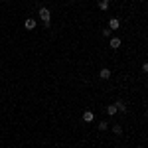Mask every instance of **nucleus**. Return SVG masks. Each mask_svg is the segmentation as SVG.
Returning a JSON list of instances; mask_svg holds the SVG:
<instances>
[{
	"mask_svg": "<svg viewBox=\"0 0 148 148\" xmlns=\"http://www.w3.org/2000/svg\"><path fill=\"white\" fill-rule=\"evenodd\" d=\"M113 132L116 134V136H121V134H123V126H121V125H114L113 126Z\"/></svg>",
	"mask_w": 148,
	"mask_h": 148,
	"instance_id": "nucleus-10",
	"label": "nucleus"
},
{
	"mask_svg": "<svg viewBox=\"0 0 148 148\" xmlns=\"http://www.w3.org/2000/svg\"><path fill=\"white\" fill-rule=\"evenodd\" d=\"M24 28H26L28 32H32V30L36 28V20H34V18H28V20L24 22Z\"/></svg>",
	"mask_w": 148,
	"mask_h": 148,
	"instance_id": "nucleus-3",
	"label": "nucleus"
},
{
	"mask_svg": "<svg viewBox=\"0 0 148 148\" xmlns=\"http://www.w3.org/2000/svg\"><path fill=\"white\" fill-rule=\"evenodd\" d=\"M99 77H101L103 81H107V79H111V69L109 67H103L101 71H99Z\"/></svg>",
	"mask_w": 148,
	"mask_h": 148,
	"instance_id": "nucleus-2",
	"label": "nucleus"
},
{
	"mask_svg": "<svg viewBox=\"0 0 148 148\" xmlns=\"http://www.w3.org/2000/svg\"><path fill=\"white\" fill-rule=\"evenodd\" d=\"M109 28H111V30H119V28H121V20H119V18H111V20H109Z\"/></svg>",
	"mask_w": 148,
	"mask_h": 148,
	"instance_id": "nucleus-5",
	"label": "nucleus"
},
{
	"mask_svg": "<svg viewBox=\"0 0 148 148\" xmlns=\"http://www.w3.org/2000/svg\"><path fill=\"white\" fill-rule=\"evenodd\" d=\"M142 71H144V73H148V61H146V63H142Z\"/></svg>",
	"mask_w": 148,
	"mask_h": 148,
	"instance_id": "nucleus-13",
	"label": "nucleus"
},
{
	"mask_svg": "<svg viewBox=\"0 0 148 148\" xmlns=\"http://www.w3.org/2000/svg\"><path fill=\"white\" fill-rule=\"evenodd\" d=\"M138 148H144V146H138Z\"/></svg>",
	"mask_w": 148,
	"mask_h": 148,
	"instance_id": "nucleus-15",
	"label": "nucleus"
},
{
	"mask_svg": "<svg viewBox=\"0 0 148 148\" xmlns=\"http://www.w3.org/2000/svg\"><path fill=\"white\" fill-rule=\"evenodd\" d=\"M93 121H95L93 111H85V113H83V123H93Z\"/></svg>",
	"mask_w": 148,
	"mask_h": 148,
	"instance_id": "nucleus-4",
	"label": "nucleus"
},
{
	"mask_svg": "<svg viewBox=\"0 0 148 148\" xmlns=\"http://www.w3.org/2000/svg\"><path fill=\"white\" fill-rule=\"evenodd\" d=\"M109 2H111V0H101V2H99V8H101L103 12H107L109 10Z\"/></svg>",
	"mask_w": 148,
	"mask_h": 148,
	"instance_id": "nucleus-8",
	"label": "nucleus"
},
{
	"mask_svg": "<svg viewBox=\"0 0 148 148\" xmlns=\"http://www.w3.org/2000/svg\"><path fill=\"white\" fill-rule=\"evenodd\" d=\"M111 32H113L111 28H105V30H103V36H105V38H109V36H111Z\"/></svg>",
	"mask_w": 148,
	"mask_h": 148,
	"instance_id": "nucleus-12",
	"label": "nucleus"
},
{
	"mask_svg": "<svg viewBox=\"0 0 148 148\" xmlns=\"http://www.w3.org/2000/svg\"><path fill=\"white\" fill-rule=\"evenodd\" d=\"M107 128H109V123L107 121H101L99 123V130H107Z\"/></svg>",
	"mask_w": 148,
	"mask_h": 148,
	"instance_id": "nucleus-11",
	"label": "nucleus"
},
{
	"mask_svg": "<svg viewBox=\"0 0 148 148\" xmlns=\"http://www.w3.org/2000/svg\"><path fill=\"white\" fill-rule=\"evenodd\" d=\"M114 107H116L119 113H126V103L125 101H116V103H114Z\"/></svg>",
	"mask_w": 148,
	"mask_h": 148,
	"instance_id": "nucleus-6",
	"label": "nucleus"
},
{
	"mask_svg": "<svg viewBox=\"0 0 148 148\" xmlns=\"http://www.w3.org/2000/svg\"><path fill=\"white\" fill-rule=\"evenodd\" d=\"M119 113V111H116V107H114V105H109V107H107V114H111V116H113V114H116Z\"/></svg>",
	"mask_w": 148,
	"mask_h": 148,
	"instance_id": "nucleus-9",
	"label": "nucleus"
},
{
	"mask_svg": "<svg viewBox=\"0 0 148 148\" xmlns=\"http://www.w3.org/2000/svg\"><path fill=\"white\" fill-rule=\"evenodd\" d=\"M146 119H148V111H146Z\"/></svg>",
	"mask_w": 148,
	"mask_h": 148,
	"instance_id": "nucleus-14",
	"label": "nucleus"
},
{
	"mask_svg": "<svg viewBox=\"0 0 148 148\" xmlns=\"http://www.w3.org/2000/svg\"><path fill=\"white\" fill-rule=\"evenodd\" d=\"M121 46H123L121 38H111V47H113V49H119Z\"/></svg>",
	"mask_w": 148,
	"mask_h": 148,
	"instance_id": "nucleus-7",
	"label": "nucleus"
},
{
	"mask_svg": "<svg viewBox=\"0 0 148 148\" xmlns=\"http://www.w3.org/2000/svg\"><path fill=\"white\" fill-rule=\"evenodd\" d=\"M38 16H40V20H42V22L46 24V26H49V20H51V12L47 10L46 6H42V8H40Z\"/></svg>",
	"mask_w": 148,
	"mask_h": 148,
	"instance_id": "nucleus-1",
	"label": "nucleus"
}]
</instances>
